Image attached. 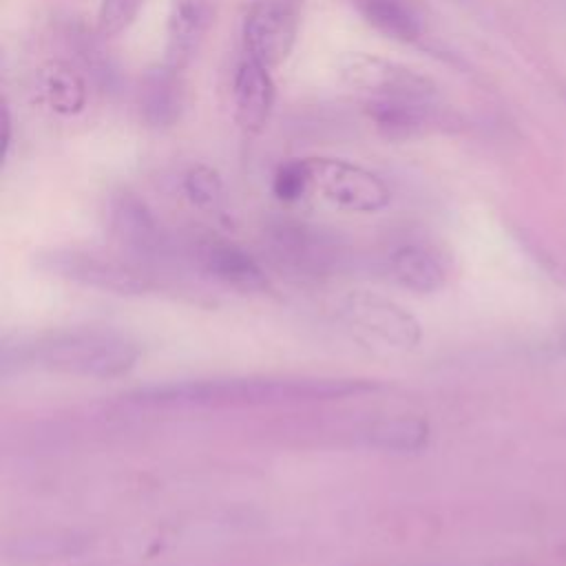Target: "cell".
Instances as JSON below:
<instances>
[{"instance_id":"cell-1","label":"cell","mask_w":566,"mask_h":566,"mask_svg":"<svg viewBox=\"0 0 566 566\" xmlns=\"http://www.w3.org/2000/svg\"><path fill=\"white\" fill-rule=\"evenodd\" d=\"M380 385L369 378L336 376H223L168 380L137 387L122 402L144 411H188L228 407L307 405L365 396Z\"/></svg>"},{"instance_id":"cell-2","label":"cell","mask_w":566,"mask_h":566,"mask_svg":"<svg viewBox=\"0 0 566 566\" xmlns=\"http://www.w3.org/2000/svg\"><path fill=\"white\" fill-rule=\"evenodd\" d=\"M139 360V343L108 327H66L35 336H4L0 374L53 371L84 378H117Z\"/></svg>"},{"instance_id":"cell-3","label":"cell","mask_w":566,"mask_h":566,"mask_svg":"<svg viewBox=\"0 0 566 566\" xmlns=\"http://www.w3.org/2000/svg\"><path fill=\"white\" fill-rule=\"evenodd\" d=\"M33 268L46 276L117 296H139L153 287L150 276L133 261L82 248H49L33 254Z\"/></svg>"},{"instance_id":"cell-4","label":"cell","mask_w":566,"mask_h":566,"mask_svg":"<svg viewBox=\"0 0 566 566\" xmlns=\"http://www.w3.org/2000/svg\"><path fill=\"white\" fill-rule=\"evenodd\" d=\"M106 223L113 239L139 268H166L184 261V248L161 219L142 197L126 188L108 197Z\"/></svg>"},{"instance_id":"cell-5","label":"cell","mask_w":566,"mask_h":566,"mask_svg":"<svg viewBox=\"0 0 566 566\" xmlns=\"http://www.w3.org/2000/svg\"><path fill=\"white\" fill-rule=\"evenodd\" d=\"M303 0H250L243 24V53L265 69L281 66L296 42Z\"/></svg>"},{"instance_id":"cell-6","label":"cell","mask_w":566,"mask_h":566,"mask_svg":"<svg viewBox=\"0 0 566 566\" xmlns=\"http://www.w3.org/2000/svg\"><path fill=\"white\" fill-rule=\"evenodd\" d=\"M312 188L332 206L376 212L391 201L389 186L371 170L340 157H305Z\"/></svg>"},{"instance_id":"cell-7","label":"cell","mask_w":566,"mask_h":566,"mask_svg":"<svg viewBox=\"0 0 566 566\" xmlns=\"http://www.w3.org/2000/svg\"><path fill=\"white\" fill-rule=\"evenodd\" d=\"M336 75L349 88L371 97H420L431 99L436 84L431 77L380 55L349 51L336 60Z\"/></svg>"},{"instance_id":"cell-8","label":"cell","mask_w":566,"mask_h":566,"mask_svg":"<svg viewBox=\"0 0 566 566\" xmlns=\"http://www.w3.org/2000/svg\"><path fill=\"white\" fill-rule=\"evenodd\" d=\"M265 241L279 263L310 276L338 272L349 263L347 250L336 237L305 223H272L265 230Z\"/></svg>"},{"instance_id":"cell-9","label":"cell","mask_w":566,"mask_h":566,"mask_svg":"<svg viewBox=\"0 0 566 566\" xmlns=\"http://www.w3.org/2000/svg\"><path fill=\"white\" fill-rule=\"evenodd\" d=\"M181 248L184 261L212 281L239 292H261L268 287V276L256 259L228 239L201 232L188 237Z\"/></svg>"},{"instance_id":"cell-10","label":"cell","mask_w":566,"mask_h":566,"mask_svg":"<svg viewBox=\"0 0 566 566\" xmlns=\"http://www.w3.org/2000/svg\"><path fill=\"white\" fill-rule=\"evenodd\" d=\"M340 316L352 327H358L391 347L409 349L420 340L418 321L398 303L376 294H349L340 303Z\"/></svg>"},{"instance_id":"cell-11","label":"cell","mask_w":566,"mask_h":566,"mask_svg":"<svg viewBox=\"0 0 566 566\" xmlns=\"http://www.w3.org/2000/svg\"><path fill=\"white\" fill-rule=\"evenodd\" d=\"M219 0H172L166 20V64L186 69L214 24Z\"/></svg>"},{"instance_id":"cell-12","label":"cell","mask_w":566,"mask_h":566,"mask_svg":"<svg viewBox=\"0 0 566 566\" xmlns=\"http://www.w3.org/2000/svg\"><path fill=\"white\" fill-rule=\"evenodd\" d=\"M274 97L276 88L270 69L245 55L232 77V106L237 126L245 135L261 133L274 108Z\"/></svg>"},{"instance_id":"cell-13","label":"cell","mask_w":566,"mask_h":566,"mask_svg":"<svg viewBox=\"0 0 566 566\" xmlns=\"http://www.w3.org/2000/svg\"><path fill=\"white\" fill-rule=\"evenodd\" d=\"M91 548V535L71 528L22 533L2 544V559L13 566L49 564L84 555Z\"/></svg>"},{"instance_id":"cell-14","label":"cell","mask_w":566,"mask_h":566,"mask_svg":"<svg viewBox=\"0 0 566 566\" xmlns=\"http://www.w3.org/2000/svg\"><path fill=\"white\" fill-rule=\"evenodd\" d=\"M139 117L148 128H170L179 122L186 104V88L181 69L161 64L150 69L137 93Z\"/></svg>"},{"instance_id":"cell-15","label":"cell","mask_w":566,"mask_h":566,"mask_svg":"<svg viewBox=\"0 0 566 566\" xmlns=\"http://www.w3.org/2000/svg\"><path fill=\"white\" fill-rule=\"evenodd\" d=\"M365 113L374 128L394 142L411 139L436 122L431 102L420 97H371Z\"/></svg>"},{"instance_id":"cell-16","label":"cell","mask_w":566,"mask_h":566,"mask_svg":"<svg viewBox=\"0 0 566 566\" xmlns=\"http://www.w3.org/2000/svg\"><path fill=\"white\" fill-rule=\"evenodd\" d=\"M387 272L398 285L416 294H433L447 281V270L438 252L422 243L396 245L387 254Z\"/></svg>"},{"instance_id":"cell-17","label":"cell","mask_w":566,"mask_h":566,"mask_svg":"<svg viewBox=\"0 0 566 566\" xmlns=\"http://www.w3.org/2000/svg\"><path fill=\"white\" fill-rule=\"evenodd\" d=\"M40 99L62 117H71L84 111L88 99V86L84 75L69 62L51 60L38 69L35 77Z\"/></svg>"},{"instance_id":"cell-18","label":"cell","mask_w":566,"mask_h":566,"mask_svg":"<svg viewBox=\"0 0 566 566\" xmlns=\"http://www.w3.org/2000/svg\"><path fill=\"white\" fill-rule=\"evenodd\" d=\"M358 15L389 40L409 44L422 33L420 18L407 0H352Z\"/></svg>"},{"instance_id":"cell-19","label":"cell","mask_w":566,"mask_h":566,"mask_svg":"<svg viewBox=\"0 0 566 566\" xmlns=\"http://www.w3.org/2000/svg\"><path fill=\"white\" fill-rule=\"evenodd\" d=\"M363 442L385 453H416L429 442V424L416 416H394L371 422Z\"/></svg>"},{"instance_id":"cell-20","label":"cell","mask_w":566,"mask_h":566,"mask_svg":"<svg viewBox=\"0 0 566 566\" xmlns=\"http://www.w3.org/2000/svg\"><path fill=\"white\" fill-rule=\"evenodd\" d=\"M181 184H184V192L197 208L217 212L223 206L226 190H223V181L214 168H210L206 164H197L184 175Z\"/></svg>"},{"instance_id":"cell-21","label":"cell","mask_w":566,"mask_h":566,"mask_svg":"<svg viewBox=\"0 0 566 566\" xmlns=\"http://www.w3.org/2000/svg\"><path fill=\"white\" fill-rule=\"evenodd\" d=\"M142 4L144 0H99L97 35L113 38L126 31L135 22Z\"/></svg>"},{"instance_id":"cell-22","label":"cell","mask_w":566,"mask_h":566,"mask_svg":"<svg viewBox=\"0 0 566 566\" xmlns=\"http://www.w3.org/2000/svg\"><path fill=\"white\" fill-rule=\"evenodd\" d=\"M312 188L310 168L305 157L303 159H290L281 164L272 179V190L283 201H296Z\"/></svg>"},{"instance_id":"cell-23","label":"cell","mask_w":566,"mask_h":566,"mask_svg":"<svg viewBox=\"0 0 566 566\" xmlns=\"http://www.w3.org/2000/svg\"><path fill=\"white\" fill-rule=\"evenodd\" d=\"M11 146V113L9 106H2V157H7Z\"/></svg>"},{"instance_id":"cell-24","label":"cell","mask_w":566,"mask_h":566,"mask_svg":"<svg viewBox=\"0 0 566 566\" xmlns=\"http://www.w3.org/2000/svg\"><path fill=\"white\" fill-rule=\"evenodd\" d=\"M557 349L566 356V327L559 332V336H557Z\"/></svg>"}]
</instances>
